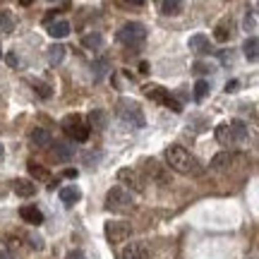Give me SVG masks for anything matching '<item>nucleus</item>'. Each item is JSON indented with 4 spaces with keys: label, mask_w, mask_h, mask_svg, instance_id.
<instances>
[{
    "label": "nucleus",
    "mask_w": 259,
    "mask_h": 259,
    "mask_svg": "<svg viewBox=\"0 0 259 259\" xmlns=\"http://www.w3.org/2000/svg\"><path fill=\"white\" fill-rule=\"evenodd\" d=\"M166 161L168 168H173L176 173H183V176H202L204 173L202 163L180 144H173V147L166 149Z\"/></svg>",
    "instance_id": "nucleus-1"
},
{
    "label": "nucleus",
    "mask_w": 259,
    "mask_h": 259,
    "mask_svg": "<svg viewBox=\"0 0 259 259\" xmlns=\"http://www.w3.org/2000/svg\"><path fill=\"white\" fill-rule=\"evenodd\" d=\"M115 115H118L127 127H144V122H147L144 113L139 108V103L132 101V99H120L118 106H115Z\"/></svg>",
    "instance_id": "nucleus-2"
},
{
    "label": "nucleus",
    "mask_w": 259,
    "mask_h": 259,
    "mask_svg": "<svg viewBox=\"0 0 259 259\" xmlns=\"http://www.w3.org/2000/svg\"><path fill=\"white\" fill-rule=\"evenodd\" d=\"M118 41L127 48H139L147 41V27L139 24V22H127V24H122L120 31H118Z\"/></svg>",
    "instance_id": "nucleus-3"
},
{
    "label": "nucleus",
    "mask_w": 259,
    "mask_h": 259,
    "mask_svg": "<svg viewBox=\"0 0 259 259\" xmlns=\"http://www.w3.org/2000/svg\"><path fill=\"white\" fill-rule=\"evenodd\" d=\"M63 130H65V135L70 139H74V142H87L89 139V125L84 122V118L82 115H65L63 118Z\"/></svg>",
    "instance_id": "nucleus-4"
},
{
    "label": "nucleus",
    "mask_w": 259,
    "mask_h": 259,
    "mask_svg": "<svg viewBox=\"0 0 259 259\" xmlns=\"http://www.w3.org/2000/svg\"><path fill=\"white\" fill-rule=\"evenodd\" d=\"M106 206H108L111 211H125V209L132 206V192L120 185L111 187L108 194H106Z\"/></svg>",
    "instance_id": "nucleus-5"
},
{
    "label": "nucleus",
    "mask_w": 259,
    "mask_h": 259,
    "mask_svg": "<svg viewBox=\"0 0 259 259\" xmlns=\"http://www.w3.org/2000/svg\"><path fill=\"white\" fill-rule=\"evenodd\" d=\"M103 233H106V240L111 245H118V242H125L132 238V226L125 221H108Z\"/></svg>",
    "instance_id": "nucleus-6"
},
{
    "label": "nucleus",
    "mask_w": 259,
    "mask_h": 259,
    "mask_svg": "<svg viewBox=\"0 0 259 259\" xmlns=\"http://www.w3.org/2000/svg\"><path fill=\"white\" fill-rule=\"evenodd\" d=\"M144 94H147L151 101L163 103V106H168V108H173L176 113L183 111V106H180V103H178L176 99H173V96L163 89V87H158V84H147V87H144Z\"/></svg>",
    "instance_id": "nucleus-7"
},
{
    "label": "nucleus",
    "mask_w": 259,
    "mask_h": 259,
    "mask_svg": "<svg viewBox=\"0 0 259 259\" xmlns=\"http://www.w3.org/2000/svg\"><path fill=\"white\" fill-rule=\"evenodd\" d=\"M118 183H120V187L125 185V190H135V192H144V180H142V176H139L135 168H120L118 170Z\"/></svg>",
    "instance_id": "nucleus-8"
},
{
    "label": "nucleus",
    "mask_w": 259,
    "mask_h": 259,
    "mask_svg": "<svg viewBox=\"0 0 259 259\" xmlns=\"http://www.w3.org/2000/svg\"><path fill=\"white\" fill-rule=\"evenodd\" d=\"M240 161H242L240 154H235V151H221V154H216L211 158V168L213 170H228V168H233L235 163H240Z\"/></svg>",
    "instance_id": "nucleus-9"
},
{
    "label": "nucleus",
    "mask_w": 259,
    "mask_h": 259,
    "mask_svg": "<svg viewBox=\"0 0 259 259\" xmlns=\"http://www.w3.org/2000/svg\"><path fill=\"white\" fill-rule=\"evenodd\" d=\"M122 259H149L147 242H132L122 250Z\"/></svg>",
    "instance_id": "nucleus-10"
},
{
    "label": "nucleus",
    "mask_w": 259,
    "mask_h": 259,
    "mask_svg": "<svg viewBox=\"0 0 259 259\" xmlns=\"http://www.w3.org/2000/svg\"><path fill=\"white\" fill-rule=\"evenodd\" d=\"M19 216L24 219V223H31V226H38V223H44V213H41V209H36L34 204H27V206H22V209H19Z\"/></svg>",
    "instance_id": "nucleus-11"
},
{
    "label": "nucleus",
    "mask_w": 259,
    "mask_h": 259,
    "mask_svg": "<svg viewBox=\"0 0 259 259\" xmlns=\"http://www.w3.org/2000/svg\"><path fill=\"white\" fill-rule=\"evenodd\" d=\"M12 190H15L17 197H34V194H36V185H34L31 180H27V178H17V180L12 183Z\"/></svg>",
    "instance_id": "nucleus-12"
},
{
    "label": "nucleus",
    "mask_w": 259,
    "mask_h": 259,
    "mask_svg": "<svg viewBox=\"0 0 259 259\" xmlns=\"http://www.w3.org/2000/svg\"><path fill=\"white\" fill-rule=\"evenodd\" d=\"M46 27H48V34L53 38H63L70 34V22L67 19H56V22H51Z\"/></svg>",
    "instance_id": "nucleus-13"
},
{
    "label": "nucleus",
    "mask_w": 259,
    "mask_h": 259,
    "mask_svg": "<svg viewBox=\"0 0 259 259\" xmlns=\"http://www.w3.org/2000/svg\"><path fill=\"white\" fill-rule=\"evenodd\" d=\"M51 147H53L56 158L58 161H63V163H67V161L74 156V147H70L67 142H56V144H51Z\"/></svg>",
    "instance_id": "nucleus-14"
},
{
    "label": "nucleus",
    "mask_w": 259,
    "mask_h": 259,
    "mask_svg": "<svg viewBox=\"0 0 259 259\" xmlns=\"http://www.w3.org/2000/svg\"><path fill=\"white\" fill-rule=\"evenodd\" d=\"M190 48H192L194 53H211V44H209V38L204 36V34H194L190 36Z\"/></svg>",
    "instance_id": "nucleus-15"
},
{
    "label": "nucleus",
    "mask_w": 259,
    "mask_h": 259,
    "mask_svg": "<svg viewBox=\"0 0 259 259\" xmlns=\"http://www.w3.org/2000/svg\"><path fill=\"white\" fill-rule=\"evenodd\" d=\"M183 3L180 0H161L158 3V10H161V15H168V17H176V15H180L183 12Z\"/></svg>",
    "instance_id": "nucleus-16"
},
{
    "label": "nucleus",
    "mask_w": 259,
    "mask_h": 259,
    "mask_svg": "<svg viewBox=\"0 0 259 259\" xmlns=\"http://www.w3.org/2000/svg\"><path fill=\"white\" fill-rule=\"evenodd\" d=\"M31 142L36 144V147H51L53 144V135L48 132V130H44V127H36V130H31Z\"/></svg>",
    "instance_id": "nucleus-17"
},
{
    "label": "nucleus",
    "mask_w": 259,
    "mask_h": 259,
    "mask_svg": "<svg viewBox=\"0 0 259 259\" xmlns=\"http://www.w3.org/2000/svg\"><path fill=\"white\" fill-rule=\"evenodd\" d=\"M96 127V130H106L108 127V115H106V111H101V108H94L92 113H89V130Z\"/></svg>",
    "instance_id": "nucleus-18"
},
{
    "label": "nucleus",
    "mask_w": 259,
    "mask_h": 259,
    "mask_svg": "<svg viewBox=\"0 0 259 259\" xmlns=\"http://www.w3.org/2000/svg\"><path fill=\"white\" fill-rule=\"evenodd\" d=\"M58 197H60L65 204H74V202L82 199V192H79L74 185H67V187H60V190H58Z\"/></svg>",
    "instance_id": "nucleus-19"
},
{
    "label": "nucleus",
    "mask_w": 259,
    "mask_h": 259,
    "mask_svg": "<svg viewBox=\"0 0 259 259\" xmlns=\"http://www.w3.org/2000/svg\"><path fill=\"white\" fill-rule=\"evenodd\" d=\"M259 41L257 36H250L247 41H245V46H242V53H245V58L250 60V63H257V58H259Z\"/></svg>",
    "instance_id": "nucleus-20"
},
{
    "label": "nucleus",
    "mask_w": 259,
    "mask_h": 259,
    "mask_svg": "<svg viewBox=\"0 0 259 259\" xmlns=\"http://www.w3.org/2000/svg\"><path fill=\"white\" fill-rule=\"evenodd\" d=\"M108 67H111V63H108V58H96L92 65V70H94V79L96 82H101L103 77L108 74Z\"/></svg>",
    "instance_id": "nucleus-21"
},
{
    "label": "nucleus",
    "mask_w": 259,
    "mask_h": 259,
    "mask_svg": "<svg viewBox=\"0 0 259 259\" xmlns=\"http://www.w3.org/2000/svg\"><path fill=\"white\" fill-rule=\"evenodd\" d=\"M231 135H233V142H235V144L245 142V139H247V125L242 120H233L231 122Z\"/></svg>",
    "instance_id": "nucleus-22"
},
{
    "label": "nucleus",
    "mask_w": 259,
    "mask_h": 259,
    "mask_svg": "<svg viewBox=\"0 0 259 259\" xmlns=\"http://www.w3.org/2000/svg\"><path fill=\"white\" fill-rule=\"evenodd\" d=\"M216 139L221 142L223 147H233V144H235V142H233V135H231V125H228V122H223V125L216 127Z\"/></svg>",
    "instance_id": "nucleus-23"
},
{
    "label": "nucleus",
    "mask_w": 259,
    "mask_h": 259,
    "mask_svg": "<svg viewBox=\"0 0 259 259\" xmlns=\"http://www.w3.org/2000/svg\"><path fill=\"white\" fill-rule=\"evenodd\" d=\"M82 46L89 48V51H99V48L103 46V36L99 34V31H92V34L82 36Z\"/></svg>",
    "instance_id": "nucleus-24"
},
{
    "label": "nucleus",
    "mask_w": 259,
    "mask_h": 259,
    "mask_svg": "<svg viewBox=\"0 0 259 259\" xmlns=\"http://www.w3.org/2000/svg\"><path fill=\"white\" fill-rule=\"evenodd\" d=\"M65 51H67V48H65L63 44H53V46L48 48V63H51V65H58V63H63V58H65Z\"/></svg>",
    "instance_id": "nucleus-25"
},
{
    "label": "nucleus",
    "mask_w": 259,
    "mask_h": 259,
    "mask_svg": "<svg viewBox=\"0 0 259 259\" xmlns=\"http://www.w3.org/2000/svg\"><path fill=\"white\" fill-rule=\"evenodd\" d=\"M27 168H29V176L36 178V180H48V178H51V173H48L41 163H36V161H29Z\"/></svg>",
    "instance_id": "nucleus-26"
},
{
    "label": "nucleus",
    "mask_w": 259,
    "mask_h": 259,
    "mask_svg": "<svg viewBox=\"0 0 259 259\" xmlns=\"http://www.w3.org/2000/svg\"><path fill=\"white\" fill-rule=\"evenodd\" d=\"M206 94H209V82L206 79H199V82L194 84V101L202 103L206 99Z\"/></svg>",
    "instance_id": "nucleus-27"
},
{
    "label": "nucleus",
    "mask_w": 259,
    "mask_h": 259,
    "mask_svg": "<svg viewBox=\"0 0 259 259\" xmlns=\"http://www.w3.org/2000/svg\"><path fill=\"white\" fill-rule=\"evenodd\" d=\"M231 22H228V27H226V24H219V27H216V34H213V38H216V41H228V38H231Z\"/></svg>",
    "instance_id": "nucleus-28"
},
{
    "label": "nucleus",
    "mask_w": 259,
    "mask_h": 259,
    "mask_svg": "<svg viewBox=\"0 0 259 259\" xmlns=\"http://www.w3.org/2000/svg\"><path fill=\"white\" fill-rule=\"evenodd\" d=\"M0 29L3 31H12V15H10V10H0Z\"/></svg>",
    "instance_id": "nucleus-29"
},
{
    "label": "nucleus",
    "mask_w": 259,
    "mask_h": 259,
    "mask_svg": "<svg viewBox=\"0 0 259 259\" xmlns=\"http://www.w3.org/2000/svg\"><path fill=\"white\" fill-rule=\"evenodd\" d=\"M34 89L38 92V96H41V99H51V87H48V84L36 82V84H34Z\"/></svg>",
    "instance_id": "nucleus-30"
},
{
    "label": "nucleus",
    "mask_w": 259,
    "mask_h": 259,
    "mask_svg": "<svg viewBox=\"0 0 259 259\" xmlns=\"http://www.w3.org/2000/svg\"><path fill=\"white\" fill-rule=\"evenodd\" d=\"M194 74H206V72H211V67L206 63H194V70H192Z\"/></svg>",
    "instance_id": "nucleus-31"
},
{
    "label": "nucleus",
    "mask_w": 259,
    "mask_h": 259,
    "mask_svg": "<svg viewBox=\"0 0 259 259\" xmlns=\"http://www.w3.org/2000/svg\"><path fill=\"white\" fill-rule=\"evenodd\" d=\"M65 259H87V257H84L82 250H74V252H70V254H67Z\"/></svg>",
    "instance_id": "nucleus-32"
},
{
    "label": "nucleus",
    "mask_w": 259,
    "mask_h": 259,
    "mask_svg": "<svg viewBox=\"0 0 259 259\" xmlns=\"http://www.w3.org/2000/svg\"><path fill=\"white\" fill-rule=\"evenodd\" d=\"M63 176H65V178H77V168H67Z\"/></svg>",
    "instance_id": "nucleus-33"
},
{
    "label": "nucleus",
    "mask_w": 259,
    "mask_h": 259,
    "mask_svg": "<svg viewBox=\"0 0 259 259\" xmlns=\"http://www.w3.org/2000/svg\"><path fill=\"white\" fill-rule=\"evenodd\" d=\"M8 63L15 67V65H17V56H15V53H10V56H8Z\"/></svg>",
    "instance_id": "nucleus-34"
},
{
    "label": "nucleus",
    "mask_w": 259,
    "mask_h": 259,
    "mask_svg": "<svg viewBox=\"0 0 259 259\" xmlns=\"http://www.w3.org/2000/svg\"><path fill=\"white\" fill-rule=\"evenodd\" d=\"M235 87H238V82L233 79V82H228V87H226V89H228V92H235Z\"/></svg>",
    "instance_id": "nucleus-35"
},
{
    "label": "nucleus",
    "mask_w": 259,
    "mask_h": 259,
    "mask_svg": "<svg viewBox=\"0 0 259 259\" xmlns=\"http://www.w3.org/2000/svg\"><path fill=\"white\" fill-rule=\"evenodd\" d=\"M0 259H10V257H8V252H0Z\"/></svg>",
    "instance_id": "nucleus-36"
},
{
    "label": "nucleus",
    "mask_w": 259,
    "mask_h": 259,
    "mask_svg": "<svg viewBox=\"0 0 259 259\" xmlns=\"http://www.w3.org/2000/svg\"><path fill=\"white\" fill-rule=\"evenodd\" d=\"M0 158H3V147H0Z\"/></svg>",
    "instance_id": "nucleus-37"
},
{
    "label": "nucleus",
    "mask_w": 259,
    "mask_h": 259,
    "mask_svg": "<svg viewBox=\"0 0 259 259\" xmlns=\"http://www.w3.org/2000/svg\"><path fill=\"white\" fill-rule=\"evenodd\" d=\"M0 56H3V53H0Z\"/></svg>",
    "instance_id": "nucleus-38"
}]
</instances>
